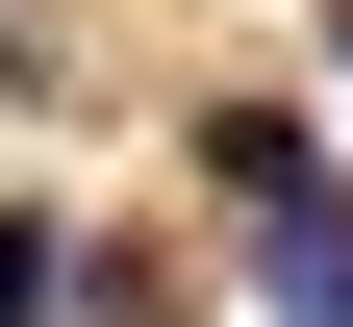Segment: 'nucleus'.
Here are the masks:
<instances>
[{
  "mask_svg": "<svg viewBox=\"0 0 353 327\" xmlns=\"http://www.w3.org/2000/svg\"><path fill=\"white\" fill-rule=\"evenodd\" d=\"M76 277H101V252H76L51 202H0V327H76Z\"/></svg>",
  "mask_w": 353,
  "mask_h": 327,
  "instance_id": "f03ea898",
  "label": "nucleus"
},
{
  "mask_svg": "<svg viewBox=\"0 0 353 327\" xmlns=\"http://www.w3.org/2000/svg\"><path fill=\"white\" fill-rule=\"evenodd\" d=\"M202 176H228V202H328V151H303V101H228V126H202Z\"/></svg>",
  "mask_w": 353,
  "mask_h": 327,
  "instance_id": "f257e3e1",
  "label": "nucleus"
}]
</instances>
